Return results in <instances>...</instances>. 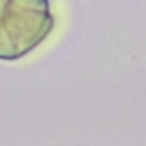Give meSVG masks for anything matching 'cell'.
Returning <instances> with one entry per match:
<instances>
[{"mask_svg":"<svg viewBox=\"0 0 146 146\" xmlns=\"http://www.w3.org/2000/svg\"><path fill=\"white\" fill-rule=\"evenodd\" d=\"M7 2H8V0H0V15H1V13L3 11V9H5L6 5H7Z\"/></svg>","mask_w":146,"mask_h":146,"instance_id":"cell-1","label":"cell"}]
</instances>
